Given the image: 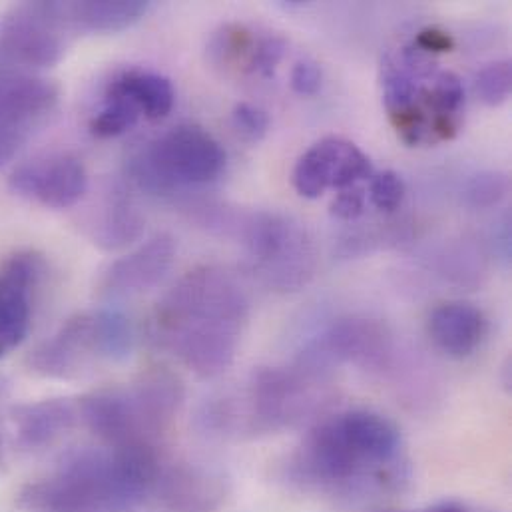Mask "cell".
Listing matches in <instances>:
<instances>
[{
	"instance_id": "cell-1",
	"label": "cell",
	"mask_w": 512,
	"mask_h": 512,
	"mask_svg": "<svg viewBox=\"0 0 512 512\" xmlns=\"http://www.w3.org/2000/svg\"><path fill=\"white\" fill-rule=\"evenodd\" d=\"M289 481L327 497H373L399 489L407 457L399 427L369 409L317 419L287 465Z\"/></svg>"
},
{
	"instance_id": "cell-2",
	"label": "cell",
	"mask_w": 512,
	"mask_h": 512,
	"mask_svg": "<svg viewBox=\"0 0 512 512\" xmlns=\"http://www.w3.org/2000/svg\"><path fill=\"white\" fill-rule=\"evenodd\" d=\"M250 319V297L236 273L200 265L182 275L154 307L152 341L202 379L228 371Z\"/></svg>"
},
{
	"instance_id": "cell-3",
	"label": "cell",
	"mask_w": 512,
	"mask_h": 512,
	"mask_svg": "<svg viewBox=\"0 0 512 512\" xmlns=\"http://www.w3.org/2000/svg\"><path fill=\"white\" fill-rule=\"evenodd\" d=\"M162 451L80 449L16 495L20 512H134L152 499Z\"/></svg>"
},
{
	"instance_id": "cell-4",
	"label": "cell",
	"mask_w": 512,
	"mask_h": 512,
	"mask_svg": "<svg viewBox=\"0 0 512 512\" xmlns=\"http://www.w3.org/2000/svg\"><path fill=\"white\" fill-rule=\"evenodd\" d=\"M331 369L305 357L291 365L261 367L244 389L210 405L204 421L222 435H267L293 429L321 413L329 401Z\"/></svg>"
},
{
	"instance_id": "cell-5",
	"label": "cell",
	"mask_w": 512,
	"mask_h": 512,
	"mask_svg": "<svg viewBox=\"0 0 512 512\" xmlns=\"http://www.w3.org/2000/svg\"><path fill=\"white\" fill-rule=\"evenodd\" d=\"M184 405L182 381L154 369L132 383L102 387L76 401L80 423L106 447L162 451L160 443Z\"/></svg>"
},
{
	"instance_id": "cell-6",
	"label": "cell",
	"mask_w": 512,
	"mask_h": 512,
	"mask_svg": "<svg viewBox=\"0 0 512 512\" xmlns=\"http://www.w3.org/2000/svg\"><path fill=\"white\" fill-rule=\"evenodd\" d=\"M134 349L132 321L118 309H90L68 317L28 357L50 379H76L104 363H120Z\"/></svg>"
},
{
	"instance_id": "cell-7",
	"label": "cell",
	"mask_w": 512,
	"mask_h": 512,
	"mask_svg": "<svg viewBox=\"0 0 512 512\" xmlns=\"http://www.w3.org/2000/svg\"><path fill=\"white\" fill-rule=\"evenodd\" d=\"M224 168L222 144L196 124H182L160 134L128 160L130 180L156 196L208 186L222 176Z\"/></svg>"
},
{
	"instance_id": "cell-8",
	"label": "cell",
	"mask_w": 512,
	"mask_h": 512,
	"mask_svg": "<svg viewBox=\"0 0 512 512\" xmlns=\"http://www.w3.org/2000/svg\"><path fill=\"white\" fill-rule=\"evenodd\" d=\"M257 279L273 291H297L315 271V250L307 232L275 212H254L236 226Z\"/></svg>"
},
{
	"instance_id": "cell-9",
	"label": "cell",
	"mask_w": 512,
	"mask_h": 512,
	"mask_svg": "<svg viewBox=\"0 0 512 512\" xmlns=\"http://www.w3.org/2000/svg\"><path fill=\"white\" fill-rule=\"evenodd\" d=\"M70 30L60 2H22L0 18V64L52 68L66 52Z\"/></svg>"
},
{
	"instance_id": "cell-10",
	"label": "cell",
	"mask_w": 512,
	"mask_h": 512,
	"mask_svg": "<svg viewBox=\"0 0 512 512\" xmlns=\"http://www.w3.org/2000/svg\"><path fill=\"white\" fill-rule=\"evenodd\" d=\"M60 98L54 82L10 74L0 76V170H4L52 116Z\"/></svg>"
},
{
	"instance_id": "cell-11",
	"label": "cell",
	"mask_w": 512,
	"mask_h": 512,
	"mask_svg": "<svg viewBox=\"0 0 512 512\" xmlns=\"http://www.w3.org/2000/svg\"><path fill=\"white\" fill-rule=\"evenodd\" d=\"M395 343L389 327L369 317H341L329 323L303 351L305 357L333 369L355 365L365 371H383L391 365Z\"/></svg>"
},
{
	"instance_id": "cell-12",
	"label": "cell",
	"mask_w": 512,
	"mask_h": 512,
	"mask_svg": "<svg viewBox=\"0 0 512 512\" xmlns=\"http://www.w3.org/2000/svg\"><path fill=\"white\" fill-rule=\"evenodd\" d=\"M373 178V164L353 142L329 136L313 144L295 164L291 182L305 200H317L327 190H347Z\"/></svg>"
},
{
	"instance_id": "cell-13",
	"label": "cell",
	"mask_w": 512,
	"mask_h": 512,
	"mask_svg": "<svg viewBox=\"0 0 512 512\" xmlns=\"http://www.w3.org/2000/svg\"><path fill=\"white\" fill-rule=\"evenodd\" d=\"M8 184L14 194L42 208L68 210L86 196L88 172L78 156L52 152L18 166Z\"/></svg>"
},
{
	"instance_id": "cell-14",
	"label": "cell",
	"mask_w": 512,
	"mask_h": 512,
	"mask_svg": "<svg viewBox=\"0 0 512 512\" xmlns=\"http://www.w3.org/2000/svg\"><path fill=\"white\" fill-rule=\"evenodd\" d=\"M40 275L42 259L34 252H16L0 265V359L28 335Z\"/></svg>"
},
{
	"instance_id": "cell-15",
	"label": "cell",
	"mask_w": 512,
	"mask_h": 512,
	"mask_svg": "<svg viewBox=\"0 0 512 512\" xmlns=\"http://www.w3.org/2000/svg\"><path fill=\"white\" fill-rule=\"evenodd\" d=\"M176 242L168 234H158L128 256L112 261L100 281L98 293L106 299H126L154 289L172 269Z\"/></svg>"
},
{
	"instance_id": "cell-16",
	"label": "cell",
	"mask_w": 512,
	"mask_h": 512,
	"mask_svg": "<svg viewBox=\"0 0 512 512\" xmlns=\"http://www.w3.org/2000/svg\"><path fill=\"white\" fill-rule=\"evenodd\" d=\"M226 499V483L190 463L160 459L152 499L168 512H216Z\"/></svg>"
},
{
	"instance_id": "cell-17",
	"label": "cell",
	"mask_w": 512,
	"mask_h": 512,
	"mask_svg": "<svg viewBox=\"0 0 512 512\" xmlns=\"http://www.w3.org/2000/svg\"><path fill=\"white\" fill-rule=\"evenodd\" d=\"M485 313L467 301H445L427 317V335L437 351L449 359L473 357L487 337Z\"/></svg>"
},
{
	"instance_id": "cell-18",
	"label": "cell",
	"mask_w": 512,
	"mask_h": 512,
	"mask_svg": "<svg viewBox=\"0 0 512 512\" xmlns=\"http://www.w3.org/2000/svg\"><path fill=\"white\" fill-rule=\"evenodd\" d=\"M18 443L28 451L54 445L80 423L76 403L68 399H44L20 405L12 413Z\"/></svg>"
},
{
	"instance_id": "cell-19",
	"label": "cell",
	"mask_w": 512,
	"mask_h": 512,
	"mask_svg": "<svg viewBox=\"0 0 512 512\" xmlns=\"http://www.w3.org/2000/svg\"><path fill=\"white\" fill-rule=\"evenodd\" d=\"M70 32L112 34L134 26L144 18L150 4L142 0H86L60 2Z\"/></svg>"
},
{
	"instance_id": "cell-20",
	"label": "cell",
	"mask_w": 512,
	"mask_h": 512,
	"mask_svg": "<svg viewBox=\"0 0 512 512\" xmlns=\"http://www.w3.org/2000/svg\"><path fill=\"white\" fill-rule=\"evenodd\" d=\"M144 224V216L130 198L122 196V192H114L108 196L94 220L92 240L98 248L116 252L134 244L142 236Z\"/></svg>"
},
{
	"instance_id": "cell-21",
	"label": "cell",
	"mask_w": 512,
	"mask_h": 512,
	"mask_svg": "<svg viewBox=\"0 0 512 512\" xmlns=\"http://www.w3.org/2000/svg\"><path fill=\"white\" fill-rule=\"evenodd\" d=\"M110 86L128 96L146 120L166 118L176 104V90L170 78L152 70H126L116 76Z\"/></svg>"
},
{
	"instance_id": "cell-22",
	"label": "cell",
	"mask_w": 512,
	"mask_h": 512,
	"mask_svg": "<svg viewBox=\"0 0 512 512\" xmlns=\"http://www.w3.org/2000/svg\"><path fill=\"white\" fill-rule=\"evenodd\" d=\"M257 40L256 34L244 24H224L208 44L210 60L224 72L250 74Z\"/></svg>"
},
{
	"instance_id": "cell-23",
	"label": "cell",
	"mask_w": 512,
	"mask_h": 512,
	"mask_svg": "<svg viewBox=\"0 0 512 512\" xmlns=\"http://www.w3.org/2000/svg\"><path fill=\"white\" fill-rule=\"evenodd\" d=\"M138 106L120 90L108 84L100 110L90 120V132L96 138H118L140 122Z\"/></svg>"
},
{
	"instance_id": "cell-24",
	"label": "cell",
	"mask_w": 512,
	"mask_h": 512,
	"mask_svg": "<svg viewBox=\"0 0 512 512\" xmlns=\"http://www.w3.org/2000/svg\"><path fill=\"white\" fill-rule=\"evenodd\" d=\"M511 190V182L507 174L485 170L471 176L465 184V202L475 210H489L499 206Z\"/></svg>"
},
{
	"instance_id": "cell-25",
	"label": "cell",
	"mask_w": 512,
	"mask_h": 512,
	"mask_svg": "<svg viewBox=\"0 0 512 512\" xmlns=\"http://www.w3.org/2000/svg\"><path fill=\"white\" fill-rule=\"evenodd\" d=\"M512 90V66L509 60L487 64L475 78V94L485 106H501L509 100Z\"/></svg>"
},
{
	"instance_id": "cell-26",
	"label": "cell",
	"mask_w": 512,
	"mask_h": 512,
	"mask_svg": "<svg viewBox=\"0 0 512 512\" xmlns=\"http://www.w3.org/2000/svg\"><path fill=\"white\" fill-rule=\"evenodd\" d=\"M405 194H407L405 182L397 172L385 170L381 174H373L371 186H369V198L379 212L391 214L399 210L405 200Z\"/></svg>"
},
{
	"instance_id": "cell-27",
	"label": "cell",
	"mask_w": 512,
	"mask_h": 512,
	"mask_svg": "<svg viewBox=\"0 0 512 512\" xmlns=\"http://www.w3.org/2000/svg\"><path fill=\"white\" fill-rule=\"evenodd\" d=\"M234 128L250 142H259L267 136L271 120L263 108L250 102H240L232 112Z\"/></svg>"
},
{
	"instance_id": "cell-28",
	"label": "cell",
	"mask_w": 512,
	"mask_h": 512,
	"mask_svg": "<svg viewBox=\"0 0 512 512\" xmlns=\"http://www.w3.org/2000/svg\"><path fill=\"white\" fill-rule=\"evenodd\" d=\"M285 48H287V44L279 36L259 38L252 64H250V76L271 78L285 56Z\"/></svg>"
},
{
	"instance_id": "cell-29",
	"label": "cell",
	"mask_w": 512,
	"mask_h": 512,
	"mask_svg": "<svg viewBox=\"0 0 512 512\" xmlns=\"http://www.w3.org/2000/svg\"><path fill=\"white\" fill-rule=\"evenodd\" d=\"M323 72L313 60H299L291 70V90L297 96H315L321 90Z\"/></svg>"
},
{
	"instance_id": "cell-30",
	"label": "cell",
	"mask_w": 512,
	"mask_h": 512,
	"mask_svg": "<svg viewBox=\"0 0 512 512\" xmlns=\"http://www.w3.org/2000/svg\"><path fill=\"white\" fill-rule=\"evenodd\" d=\"M329 212L333 218L341 220V222H353L357 218H361L365 214V194L361 188L353 186V188H347V190H341L331 206H329Z\"/></svg>"
},
{
	"instance_id": "cell-31",
	"label": "cell",
	"mask_w": 512,
	"mask_h": 512,
	"mask_svg": "<svg viewBox=\"0 0 512 512\" xmlns=\"http://www.w3.org/2000/svg\"><path fill=\"white\" fill-rule=\"evenodd\" d=\"M415 48H419L421 52L435 56V54H445V52H453L457 42L453 38V34H449L447 30L439 28V26H427L423 30L417 32L415 40L411 42Z\"/></svg>"
},
{
	"instance_id": "cell-32",
	"label": "cell",
	"mask_w": 512,
	"mask_h": 512,
	"mask_svg": "<svg viewBox=\"0 0 512 512\" xmlns=\"http://www.w3.org/2000/svg\"><path fill=\"white\" fill-rule=\"evenodd\" d=\"M417 512H469L467 511V507L465 505H461V503H455V501H443V503H437V505H433V507H427V509H423V511Z\"/></svg>"
},
{
	"instance_id": "cell-33",
	"label": "cell",
	"mask_w": 512,
	"mask_h": 512,
	"mask_svg": "<svg viewBox=\"0 0 512 512\" xmlns=\"http://www.w3.org/2000/svg\"><path fill=\"white\" fill-rule=\"evenodd\" d=\"M4 461V433H2V427H0V465Z\"/></svg>"
}]
</instances>
